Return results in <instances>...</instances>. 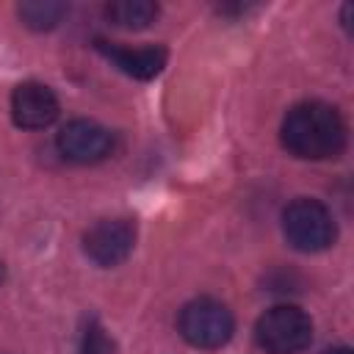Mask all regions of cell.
Segmentation results:
<instances>
[{"label":"cell","mask_w":354,"mask_h":354,"mask_svg":"<svg viewBox=\"0 0 354 354\" xmlns=\"http://www.w3.org/2000/svg\"><path fill=\"white\" fill-rule=\"evenodd\" d=\"M282 147L304 160L335 158L346 147V122L329 102H299L282 119Z\"/></svg>","instance_id":"6da1fadb"},{"label":"cell","mask_w":354,"mask_h":354,"mask_svg":"<svg viewBox=\"0 0 354 354\" xmlns=\"http://www.w3.org/2000/svg\"><path fill=\"white\" fill-rule=\"evenodd\" d=\"M282 232L299 252H324L335 243L337 227L329 207L318 199L299 196L282 213Z\"/></svg>","instance_id":"7a4b0ae2"},{"label":"cell","mask_w":354,"mask_h":354,"mask_svg":"<svg viewBox=\"0 0 354 354\" xmlns=\"http://www.w3.org/2000/svg\"><path fill=\"white\" fill-rule=\"evenodd\" d=\"M254 337L266 354H299L313 340V321L304 310L279 304L257 318Z\"/></svg>","instance_id":"3957f363"},{"label":"cell","mask_w":354,"mask_h":354,"mask_svg":"<svg viewBox=\"0 0 354 354\" xmlns=\"http://www.w3.org/2000/svg\"><path fill=\"white\" fill-rule=\"evenodd\" d=\"M180 335L196 348H218L232 337V313L216 299H194L180 310Z\"/></svg>","instance_id":"277c9868"},{"label":"cell","mask_w":354,"mask_h":354,"mask_svg":"<svg viewBox=\"0 0 354 354\" xmlns=\"http://www.w3.org/2000/svg\"><path fill=\"white\" fill-rule=\"evenodd\" d=\"M136 246V221L133 218H102L83 235V249L88 260L102 268L119 266Z\"/></svg>","instance_id":"5b68a950"},{"label":"cell","mask_w":354,"mask_h":354,"mask_svg":"<svg viewBox=\"0 0 354 354\" xmlns=\"http://www.w3.org/2000/svg\"><path fill=\"white\" fill-rule=\"evenodd\" d=\"M58 149L72 163H97L111 155L113 136L91 119H72L58 133Z\"/></svg>","instance_id":"8992f818"},{"label":"cell","mask_w":354,"mask_h":354,"mask_svg":"<svg viewBox=\"0 0 354 354\" xmlns=\"http://www.w3.org/2000/svg\"><path fill=\"white\" fill-rule=\"evenodd\" d=\"M11 116L25 130H41L50 127L58 116V100L50 86L28 80L19 83L11 94Z\"/></svg>","instance_id":"52a82bcc"},{"label":"cell","mask_w":354,"mask_h":354,"mask_svg":"<svg viewBox=\"0 0 354 354\" xmlns=\"http://www.w3.org/2000/svg\"><path fill=\"white\" fill-rule=\"evenodd\" d=\"M94 44L119 72H124L136 80H149L166 66V50L155 47V44L152 47H124V44H113L105 39H97Z\"/></svg>","instance_id":"ba28073f"},{"label":"cell","mask_w":354,"mask_h":354,"mask_svg":"<svg viewBox=\"0 0 354 354\" xmlns=\"http://www.w3.org/2000/svg\"><path fill=\"white\" fill-rule=\"evenodd\" d=\"M158 6L149 0H113L105 6V19L124 30H144L155 22Z\"/></svg>","instance_id":"9c48e42d"},{"label":"cell","mask_w":354,"mask_h":354,"mask_svg":"<svg viewBox=\"0 0 354 354\" xmlns=\"http://www.w3.org/2000/svg\"><path fill=\"white\" fill-rule=\"evenodd\" d=\"M17 14H19L22 25L30 30H50L64 19L66 6L55 3V0H30V3H19Z\"/></svg>","instance_id":"30bf717a"},{"label":"cell","mask_w":354,"mask_h":354,"mask_svg":"<svg viewBox=\"0 0 354 354\" xmlns=\"http://www.w3.org/2000/svg\"><path fill=\"white\" fill-rule=\"evenodd\" d=\"M116 343L105 332V326L97 318H88L83 335H80V354H113Z\"/></svg>","instance_id":"8fae6325"},{"label":"cell","mask_w":354,"mask_h":354,"mask_svg":"<svg viewBox=\"0 0 354 354\" xmlns=\"http://www.w3.org/2000/svg\"><path fill=\"white\" fill-rule=\"evenodd\" d=\"M324 354H351V348L348 346H335V348H326Z\"/></svg>","instance_id":"7c38bea8"},{"label":"cell","mask_w":354,"mask_h":354,"mask_svg":"<svg viewBox=\"0 0 354 354\" xmlns=\"http://www.w3.org/2000/svg\"><path fill=\"white\" fill-rule=\"evenodd\" d=\"M0 279H3V266H0Z\"/></svg>","instance_id":"4fadbf2b"}]
</instances>
